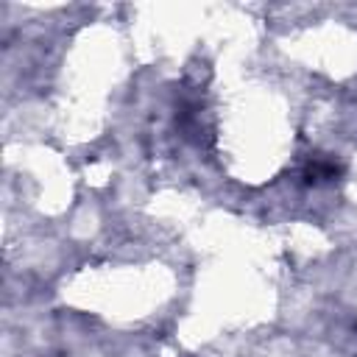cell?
Listing matches in <instances>:
<instances>
[{
	"mask_svg": "<svg viewBox=\"0 0 357 357\" xmlns=\"http://www.w3.org/2000/svg\"><path fill=\"white\" fill-rule=\"evenodd\" d=\"M340 176V167L329 159H312L310 167L304 170V181L307 184H318V181H329V178H337Z\"/></svg>",
	"mask_w": 357,
	"mask_h": 357,
	"instance_id": "cell-1",
	"label": "cell"
}]
</instances>
